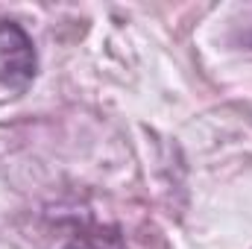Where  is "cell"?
<instances>
[{
	"instance_id": "1",
	"label": "cell",
	"mask_w": 252,
	"mask_h": 249,
	"mask_svg": "<svg viewBox=\"0 0 252 249\" xmlns=\"http://www.w3.org/2000/svg\"><path fill=\"white\" fill-rule=\"evenodd\" d=\"M38 73V53L30 32L15 21H0V82L24 91Z\"/></svg>"
},
{
	"instance_id": "2",
	"label": "cell",
	"mask_w": 252,
	"mask_h": 249,
	"mask_svg": "<svg viewBox=\"0 0 252 249\" xmlns=\"http://www.w3.org/2000/svg\"><path fill=\"white\" fill-rule=\"evenodd\" d=\"M64 249H124V241L121 235L112 229V232H85V235H76L70 238Z\"/></svg>"
}]
</instances>
